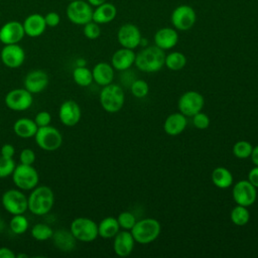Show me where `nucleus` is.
<instances>
[{"instance_id": "f257e3e1", "label": "nucleus", "mask_w": 258, "mask_h": 258, "mask_svg": "<svg viewBox=\"0 0 258 258\" xmlns=\"http://www.w3.org/2000/svg\"><path fill=\"white\" fill-rule=\"evenodd\" d=\"M165 61L164 50L156 45H151L140 50L135 56V66L144 73L160 71Z\"/></svg>"}, {"instance_id": "f03ea898", "label": "nucleus", "mask_w": 258, "mask_h": 258, "mask_svg": "<svg viewBox=\"0 0 258 258\" xmlns=\"http://www.w3.org/2000/svg\"><path fill=\"white\" fill-rule=\"evenodd\" d=\"M28 210L36 216H43L49 213L54 204V195L46 185H36L27 197Z\"/></svg>"}, {"instance_id": "7ed1b4c3", "label": "nucleus", "mask_w": 258, "mask_h": 258, "mask_svg": "<svg viewBox=\"0 0 258 258\" xmlns=\"http://www.w3.org/2000/svg\"><path fill=\"white\" fill-rule=\"evenodd\" d=\"M160 223L153 218L142 219L135 223L131 229V234L135 242L139 244H149L153 242L160 234Z\"/></svg>"}, {"instance_id": "20e7f679", "label": "nucleus", "mask_w": 258, "mask_h": 258, "mask_svg": "<svg viewBox=\"0 0 258 258\" xmlns=\"http://www.w3.org/2000/svg\"><path fill=\"white\" fill-rule=\"evenodd\" d=\"M125 102L123 89L117 84L104 86L100 93V104L108 113H117L120 111Z\"/></svg>"}, {"instance_id": "39448f33", "label": "nucleus", "mask_w": 258, "mask_h": 258, "mask_svg": "<svg viewBox=\"0 0 258 258\" xmlns=\"http://www.w3.org/2000/svg\"><path fill=\"white\" fill-rule=\"evenodd\" d=\"M11 175L13 183L19 189L31 190L38 185V172L32 165L20 163L15 166Z\"/></svg>"}, {"instance_id": "423d86ee", "label": "nucleus", "mask_w": 258, "mask_h": 258, "mask_svg": "<svg viewBox=\"0 0 258 258\" xmlns=\"http://www.w3.org/2000/svg\"><path fill=\"white\" fill-rule=\"evenodd\" d=\"M70 231L81 242H93L98 236V225L90 218L79 217L72 221Z\"/></svg>"}, {"instance_id": "0eeeda50", "label": "nucleus", "mask_w": 258, "mask_h": 258, "mask_svg": "<svg viewBox=\"0 0 258 258\" xmlns=\"http://www.w3.org/2000/svg\"><path fill=\"white\" fill-rule=\"evenodd\" d=\"M34 139L37 146L45 151H54L58 149L62 143L61 133L50 125L38 127Z\"/></svg>"}, {"instance_id": "6e6552de", "label": "nucleus", "mask_w": 258, "mask_h": 258, "mask_svg": "<svg viewBox=\"0 0 258 258\" xmlns=\"http://www.w3.org/2000/svg\"><path fill=\"white\" fill-rule=\"evenodd\" d=\"M1 203L4 210L12 216L24 214L28 210L27 197L16 188L4 191L1 197Z\"/></svg>"}, {"instance_id": "1a4fd4ad", "label": "nucleus", "mask_w": 258, "mask_h": 258, "mask_svg": "<svg viewBox=\"0 0 258 258\" xmlns=\"http://www.w3.org/2000/svg\"><path fill=\"white\" fill-rule=\"evenodd\" d=\"M93 9L89 2L83 0L71 1L67 7L69 20L77 25H85L93 20Z\"/></svg>"}, {"instance_id": "9d476101", "label": "nucleus", "mask_w": 258, "mask_h": 258, "mask_svg": "<svg viewBox=\"0 0 258 258\" xmlns=\"http://www.w3.org/2000/svg\"><path fill=\"white\" fill-rule=\"evenodd\" d=\"M5 105L12 111H25L29 109L33 103V97L30 92L24 89H13L9 91L4 98Z\"/></svg>"}, {"instance_id": "9b49d317", "label": "nucleus", "mask_w": 258, "mask_h": 258, "mask_svg": "<svg viewBox=\"0 0 258 258\" xmlns=\"http://www.w3.org/2000/svg\"><path fill=\"white\" fill-rule=\"evenodd\" d=\"M205 105V99L202 94L197 91H187L178 99L177 107L184 116L192 117L195 114L202 111Z\"/></svg>"}, {"instance_id": "f8f14e48", "label": "nucleus", "mask_w": 258, "mask_h": 258, "mask_svg": "<svg viewBox=\"0 0 258 258\" xmlns=\"http://www.w3.org/2000/svg\"><path fill=\"white\" fill-rule=\"evenodd\" d=\"M232 195L237 205L249 207L256 201L257 189L249 180L243 179L235 183L232 189Z\"/></svg>"}, {"instance_id": "ddd939ff", "label": "nucleus", "mask_w": 258, "mask_h": 258, "mask_svg": "<svg viewBox=\"0 0 258 258\" xmlns=\"http://www.w3.org/2000/svg\"><path fill=\"white\" fill-rule=\"evenodd\" d=\"M197 15L195 10L187 5L176 7L171 13V23L178 30H188L196 23Z\"/></svg>"}, {"instance_id": "4468645a", "label": "nucleus", "mask_w": 258, "mask_h": 258, "mask_svg": "<svg viewBox=\"0 0 258 258\" xmlns=\"http://www.w3.org/2000/svg\"><path fill=\"white\" fill-rule=\"evenodd\" d=\"M0 58L5 67L10 69H17L23 64L25 59V52L18 43L5 44L1 49Z\"/></svg>"}, {"instance_id": "2eb2a0df", "label": "nucleus", "mask_w": 258, "mask_h": 258, "mask_svg": "<svg viewBox=\"0 0 258 258\" xmlns=\"http://www.w3.org/2000/svg\"><path fill=\"white\" fill-rule=\"evenodd\" d=\"M82 117L79 104L74 100H67L61 103L58 109V118L61 124L68 127L77 125Z\"/></svg>"}, {"instance_id": "dca6fc26", "label": "nucleus", "mask_w": 258, "mask_h": 258, "mask_svg": "<svg viewBox=\"0 0 258 258\" xmlns=\"http://www.w3.org/2000/svg\"><path fill=\"white\" fill-rule=\"evenodd\" d=\"M117 38L119 43L129 49H134L136 48L141 41V33L139 28L131 23H126L123 24L118 32H117Z\"/></svg>"}, {"instance_id": "f3484780", "label": "nucleus", "mask_w": 258, "mask_h": 258, "mask_svg": "<svg viewBox=\"0 0 258 258\" xmlns=\"http://www.w3.org/2000/svg\"><path fill=\"white\" fill-rule=\"evenodd\" d=\"M24 35L25 32L22 23L16 20L8 21L0 28V41L4 44L18 43Z\"/></svg>"}, {"instance_id": "a211bd4d", "label": "nucleus", "mask_w": 258, "mask_h": 258, "mask_svg": "<svg viewBox=\"0 0 258 258\" xmlns=\"http://www.w3.org/2000/svg\"><path fill=\"white\" fill-rule=\"evenodd\" d=\"M49 80L45 72L41 70H33L29 72L23 81L24 88L31 94H38L46 89Z\"/></svg>"}, {"instance_id": "6ab92c4d", "label": "nucleus", "mask_w": 258, "mask_h": 258, "mask_svg": "<svg viewBox=\"0 0 258 258\" xmlns=\"http://www.w3.org/2000/svg\"><path fill=\"white\" fill-rule=\"evenodd\" d=\"M135 240L131 234V232L122 231L118 232L114 237L113 249L114 252L120 257H126L131 254L134 248Z\"/></svg>"}, {"instance_id": "aec40b11", "label": "nucleus", "mask_w": 258, "mask_h": 258, "mask_svg": "<svg viewBox=\"0 0 258 258\" xmlns=\"http://www.w3.org/2000/svg\"><path fill=\"white\" fill-rule=\"evenodd\" d=\"M22 25H23L25 34L30 37L40 36L46 28L44 16L39 13H32L28 15L24 19Z\"/></svg>"}, {"instance_id": "412c9836", "label": "nucleus", "mask_w": 258, "mask_h": 258, "mask_svg": "<svg viewBox=\"0 0 258 258\" xmlns=\"http://www.w3.org/2000/svg\"><path fill=\"white\" fill-rule=\"evenodd\" d=\"M135 56L136 54L134 53L133 49L123 47L113 53L111 64L117 71H126L135 62Z\"/></svg>"}, {"instance_id": "4be33fe9", "label": "nucleus", "mask_w": 258, "mask_h": 258, "mask_svg": "<svg viewBox=\"0 0 258 258\" xmlns=\"http://www.w3.org/2000/svg\"><path fill=\"white\" fill-rule=\"evenodd\" d=\"M178 41L177 32L170 27H163L154 34V43L163 50L170 49L176 45Z\"/></svg>"}, {"instance_id": "5701e85b", "label": "nucleus", "mask_w": 258, "mask_h": 258, "mask_svg": "<svg viewBox=\"0 0 258 258\" xmlns=\"http://www.w3.org/2000/svg\"><path fill=\"white\" fill-rule=\"evenodd\" d=\"M186 125H187L186 116H184L180 112L172 113L165 119L163 124V129L166 134L170 136H175L183 132Z\"/></svg>"}, {"instance_id": "b1692460", "label": "nucleus", "mask_w": 258, "mask_h": 258, "mask_svg": "<svg viewBox=\"0 0 258 258\" xmlns=\"http://www.w3.org/2000/svg\"><path fill=\"white\" fill-rule=\"evenodd\" d=\"M93 81L100 86H107L113 82L114 79V68L112 64L101 61L95 64L92 70Z\"/></svg>"}, {"instance_id": "393cba45", "label": "nucleus", "mask_w": 258, "mask_h": 258, "mask_svg": "<svg viewBox=\"0 0 258 258\" xmlns=\"http://www.w3.org/2000/svg\"><path fill=\"white\" fill-rule=\"evenodd\" d=\"M52 242L53 245L62 252H70L76 247V238L72 234L70 230L59 229L53 231L52 234Z\"/></svg>"}, {"instance_id": "a878e982", "label": "nucleus", "mask_w": 258, "mask_h": 258, "mask_svg": "<svg viewBox=\"0 0 258 258\" xmlns=\"http://www.w3.org/2000/svg\"><path fill=\"white\" fill-rule=\"evenodd\" d=\"M37 129H38V126L36 125L34 120L26 117L17 119L13 124L14 133L18 137L24 138V139L34 137Z\"/></svg>"}, {"instance_id": "bb28decb", "label": "nucleus", "mask_w": 258, "mask_h": 258, "mask_svg": "<svg viewBox=\"0 0 258 258\" xmlns=\"http://www.w3.org/2000/svg\"><path fill=\"white\" fill-rule=\"evenodd\" d=\"M117 14V9L112 3L104 2L103 4L97 6L93 11V21L98 24H105L111 22Z\"/></svg>"}, {"instance_id": "cd10ccee", "label": "nucleus", "mask_w": 258, "mask_h": 258, "mask_svg": "<svg viewBox=\"0 0 258 258\" xmlns=\"http://www.w3.org/2000/svg\"><path fill=\"white\" fill-rule=\"evenodd\" d=\"M120 226L116 218L106 217L98 224V234L102 238H114L119 232Z\"/></svg>"}, {"instance_id": "c85d7f7f", "label": "nucleus", "mask_w": 258, "mask_h": 258, "mask_svg": "<svg viewBox=\"0 0 258 258\" xmlns=\"http://www.w3.org/2000/svg\"><path fill=\"white\" fill-rule=\"evenodd\" d=\"M212 181L219 188H228L233 183V175L228 168L219 166L212 172Z\"/></svg>"}, {"instance_id": "c756f323", "label": "nucleus", "mask_w": 258, "mask_h": 258, "mask_svg": "<svg viewBox=\"0 0 258 258\" xmlns=\"http://www.w3.org/2000/svg\"><path fill=\"white\" fill-rule=\"evenodd\" d=\"M73 80L80 87H88L93 82L92 71L86 68L85 66L83 67L77 66V68H75L73 71Z\"/></svg>"}, {"instance_id": "7c9ffc66", "label": "nucleus", "mask_w": 258, "mask_h": 258, "mask_svg": "<svg viewBox=\"0 0 258 258\" xmlns=\"http://www.w3.org/2000/svg\"><path fill=\"white\" fill-rule=\"evenodd\" d=\"M186 64V57L179 51H173L165 55L164 66L171 71H179Z\"/></svg>"}, {"instance_id": "2f4dec72", "label": "nucleus", "mask_w": 258, "mask_h": 258, "mask_svg": "<svg viewBox=\"0 0 258 258\" xmlns=\"http://www.w3.org/2000/svg\"><path fill=\"white\" fill-rule=\"evenodd\" d=\"M230 218L233 224H235L236 226H244L250 220V213L247 210V207L237 205L231 211Z\"/></svg>"}, {"instance_id": "473e14b6", "label": "nucleus", "mask_w": 258, "mask_h": 258, "mask_svg": "<svg viewBox=\"0 0 258 258\" xmlns=\"http://www.w3.org/2000/svg\"><path fill=\"white\" fill-rule=\"evenodd\" d=\"M29 227L28 220L23 216V214L13 215L9 222V228L13 234L22 235L24 234Z\"/></svg>"}, {"instance_id": "72a5a7b5", "label": "nucleus", "mask_w": 258, "mask_h": 258, "mask_svg": "<svg viewBox=\"0 0 258 258\" xmlns=\"http://www.w3.org/2000/svg\"><path fill=\"white\" fill-rule=\"evenodd\" d=\"M30 234L31 237L36 241H46L48 239H51L53 230L46 224L37 223L32 227Z\"/></svg>"}, {"instance_id": "f704fd0d", "label": "nucleus", "mask_w": 258, "mask_h": 258, "mask_svg": "<svg viewBox=\"0 0 258 258\" xmlns=\"http://www.w3.org/2000/svg\"><path fill=\"white\" fill-rule=\"evenodd\" d=\"M253 150V146L250 142L245 140H240L236 142L233 146V153L237 158H247L250 157Z\"/></svg>"}, {"instance_id": "c9c22d12", "label": "nucleus", "mask_w": 258, "mask_h": 258, "mask_svg": "<svg viewBox=\"0 0 258 258\" xmlns=\"http://www.w3.org/2000/svg\"><path fill=\"white\" fill-rule=\"evenodd\" d=\"M149 92V86L144 80H135L131 85V93L134 97L141 99L147 96Z\"/></svg>"}, {"instance_id": "e433bc0d", "label": "nucleus", "mask_w": 258, "mask_h": 258, "mask_svg": "<svg viewBox=\"0 0 258 258\" xmlns=\"http://www.w3.org/2000/svg\"><path fill=\"white\" fill-rule=\"evenodd\" d=\"M16 164L13 158L0 156V178H5L12 174Z\"/></svg>"}, {"instance_id": "4c0bfd02", "label": "nucleus", "mask_w": 258, "mask_h": 258, "mask_svg": "<svg viewBox=\"0 0 258 258\" xmlns=\"http://www.w3.org/2000/svg\"><path fill=\"white\" fill-rule=\"evenodd\" d=\"M117 221L119 223L120 228H122L124 230H131L136 223L135 216L130 212L120 213L117 218Z\"/></svg>"}, {"instance_id": "58836bf2", "label": "nucleus", "mask_w": 258, "mask_h": 258, "mask_svg": "<svg viewBox=\"0 0 258 258\" xmlns=\"http://www.w3.org/2000/svg\"><path fill=\"white\" fill-rule=\"evenodd\" d=\"M84 35L89 39H96L101 34V28L95 21H90L84 25Z\"/></svg>"}, {"instance_id": "ea45409f", "label": "nucleus", "mask_w": 258, "mask_h": 258, "mask_svg": "<svg viewBox=\"0 0 258 258\" xmlns=\"http://www.w3.org/2000/svg\"><path fill=\"white\" fill-rule=\"evenodd\" d=\"M192 123L198 129H207L210 126V118L205 113L199 112L192 116Z\"/></svg>"}, {"instance_id": "a19ab883", "label": "nucleus", "mask_w": 258, "mask_h": 258, "mask_svg": "<svg viewBox=\"0 0 258 258\" xmlns=\"http://www.w3.org/2000/svg\"><path fill=\"white\" fill-rule=\"evenodd\" d=\"M35 153L32 149L30 148H24L21 150L20 154H19V161L22 164H28V165H32L35 161Z\"/></svg>"}, {"instance_id": "79ce46f5", "label": "nucleus", "mask_w": 258, "mask_h": 258, "mask_svg": "<svg viewBox=\"0 0 258 258\" xmlns=\"http://www.w3.org/2000/svg\"><path fill=\"white\" fill-rule=\"evenodd\" d=\"M33 120L38 127L48 126L51 122V115L47 111H40L35 115Z\"/></svg>"}, {"instance_id": "37998d69", "label": "nucleus", "mask_w": 258, "mask_h": 258, "mask_svg": "<svg viewBox=\"0 0 258 258\" xmlns=\"http://www.w3.org/2000/svg\"><path fill=\"white\" fill-rule=\"evenodd\" d=\"M44 20H45V23H46V26L48 27H55L59 24L60 22V17L59 15L54 12V11H50L48 13H46L44 15Z\"/></svg>"}, {"instance_id": "c03bdc74", "label": "nucleus", "mask_w": 258, "mask_h": 258, "mask_svg": "<svg viewBox=\"0 0 258 258\" xmlns=\"http://www.w3.org/2000/svg\"><path fill=\"white\" fill-rule=\"evenodd\" d=\"M15 154V148L12 144L10 143H5L2 145L1 147V155L4 157H8V158H13Z\"/></svg>"}, {"instance_id": "a18cd8bd", "label": "nucleus", "mask_w": 258, "mask_h": 258, "mask_svg": "<svg viewBox=\"0 0 258 258\" xmlns=\"http://www.w3.org/2000/svg\"><path fill=\"white\" fill-rule=\"evenodd\" d=\"M248 180L256 187L258 188V166L255 165V167H253L249 173H248Z\"/></svg>"}, {"instance_id": "49530a36", "label": "nucleus", "mask_w": 258, "mask_h": 258, "mask_svg": "<svg viewBox=\"0 0 258 258\" xmlns=\"http://www.w3.org/2000/svg\"><path fill=\"white\" fill-rule=\"evenodd\" d=\"M15 253L8 247H0V258H15Z\"/></svg>"}, {"instance_id": "de8ad7c7", "label": "nucleus", "mask_w": 258, "mask_h": 258, "mask_svg": "<svg viewBox=\"0 0 258 258\" xmlns=\"http://www.w3.org/2000/svg\"><path fill=\"white\" fill-rule=\"evenodd\" d=\"M251 159H252V162L258 166V145H256L255 147H253V150H252V153L250 155Z\"/></svg>"}, {"instance_id": "09e8293b", "label": "nucleus", "mask_w": 258, "mask_h": 258, "mask_svg": "<svg viewBox=\"0 0 258 258\" xmlns=\"http://www.w3.org/2000/svg\"><path fill=\"white\" fill-rule=\"evenodd\" d=\"M88 2L92 5V6H99L101 4H103L104 2H106V0H88Z\"/></svg>"}, {"instance_id": "8fccbe9b", "label": "nucleus", "mask_w": 258, "mask_h": 258, "mask_svg": "<svg viewBox=\"0 0 258 258\" xmlns=\"http://www.w3.org/2000/svg\"><path fill=\"white\" fill-rule=\"evenodd\" d=\"M4 228H5V222L0 218V234L3 232Z\"/></svg>"}, {"instance_id": "3c124183", "label": "nucleus", "mask_w": 258, "mask_h": 258, "mask_svg": "<svg viewBox=\"0 0 258 258\" xmlns=\"http://www.w3.org/2000/svg\"><path fill=\"white\" fill-rule=\"evenodd\" d=\"M86 64V61L84 60V59H78L77 60V66L78 67H83V66H85Z\"/></svg>"}, {"instance_id": "603ef678", "label": "nucleus", "mask_w": 258, "mask_h": 258, "mask_svg": "<svg viewBox=\"0 0 258 258\" xmlns=\"http://www.w3.org/2000/svg\"><path fill=\"white\" fill-rule=\"evenodd\" d=\"M16 257L17 258H23V257H28L26 254H18V255H16Z\"/></svg>"}, {"instance_id": "864d4df0", "label": "nucleus", "mask_w": 258, "mask_h": 258, "mask_svg": "<svg viewBox=\"0 0 258 258\" xmlns=\"http://www.w3.org/2000/svg\"><path fill=\"white\" fill-rule=\"evenodd\" d=\"M68 1H70V2H71V1H76V0H68Z\"/></svg>"}, {"instance_id": "5fc2aeb1", "label": "nucleus", "mask_w": 258, "mask_h": 258, "mask_svg": "<svg viewBox=\"0 0 258 258\" xmlns=\"http://www.w3.org/2000/svg\"><path fill=\"white\" fill-rule=\"evenodd\" d=\"M0 42H1V41H0Z\"/></svg>"}]
</instances>
